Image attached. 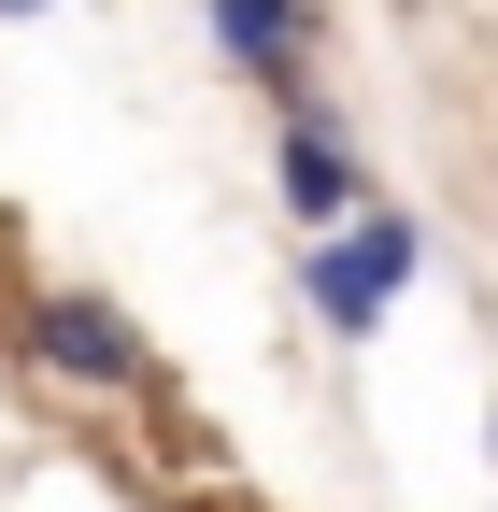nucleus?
<instances>
[{
  "label": "nucleus",
  "instance_id": "f257e3e1",
  "mask_svg": "<svg viewBox=\"0 0 498 512\" xmlns=\"http://www.w3.org/2000/svg\"><path fill=\"white\" fill-rule=\"evenodd\" d=\"M399 285H413V214H385V200H370V214H342L314 256H299V299H314L342 342H370V328H385V313H399Z\"/></svg>",
  "mask_w": 498,
  "mask_h": 512
},
{
  "label": "nucleus",
  "instance_id": "f03ea898",
  "mask_svg": "<svg viewBox=\"0 0 498 512\" xmlns=\"http://www.w3.org/2000/svg\"><path fill=\"white\" fill-rule=\"evenodd\" d=\"M29 356H43L57 384H86V399H143V384H157L143 328H129L100 285H43V299H29Z\"/></svg>",
  "mask_w": 498,
  "mask_h": 512
},
{
  "label": "nucleus",
  "instance_id": "7ed1b4c3",
  "mask_svg": "<svg viewBox=\"0 0 498 512\" xmlns=\"http://www.w3.org/2000/svg\"><path fill=\"white\" fill-rule=\"evenodd\" d=\"M285 200L314 214V228L356 214V143H342V114H328V100H285Z\"/></svg>",
  "mask_w": 498,
  "mask_h": 512
},
{
  "label": "nucleus",
  "instance_id": "20e7f679",
  "mask_svg": "<svg viewBox=\"0 0 498 512\" xmlns=\"http://www.w3.org/2000/svg\"><path fill=\"white\" fill-rule=\"evenodd\" d=\"M299 43H314V0H214V57L257 86H299Z\"/></svg>",
  "mask_w": 498,
  "mask_h": 512
},
{
  "label": "nucleus",
  "instance_id": "39448f33",
  "mask_svg": "<svg viewBox=\"0 0 498 512\" xmlns=\"http://www.w3.org/2000/svg\"><path fill=\"white\" fill-rule=\"evenodd\" d=\"M0 15H57V0H0Z\"/></svg>",
  "mask_w": 498,
  "mask_h": 512
}]
</instances>
